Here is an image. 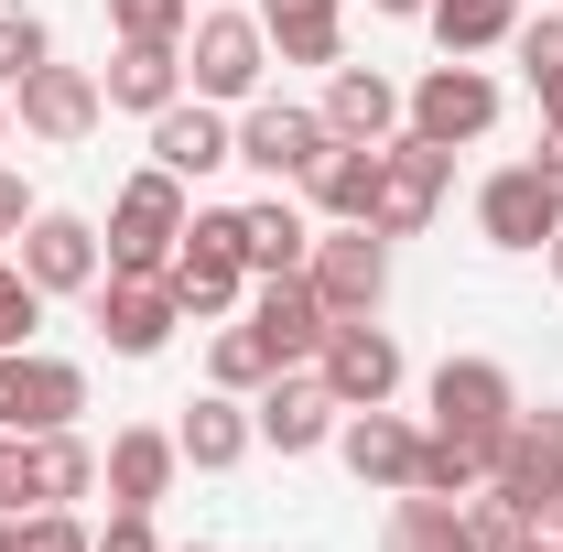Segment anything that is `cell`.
Listing matches in <instances>:
<instances>
[{"label": "cell", "instance_id": "obj_1", "mask_svg": "<svg viewBox=\"0 0 563 552\" xmlns=\"http://www.w3.org/2000/svg\"><path fill=\"white\" fill-rule=\"evenodd\" d=\"M401 131L433 141V152H466V141L498 131V76L477 66V55H444V66H422L412 87H401Z\"/></svg>", "mask_w": 563, "mask_h": 552}, {"label": "cell", "instance_id": "obj_2", "mask_svg": "<svg viewBox=\"0 0 563 552\" xmlns=\"http://www.w3.org/2000/svg\"><path fill=\"white\" fill-rule=\"evenodd\" d=\"M174 303L196 314V325H228L239 303H250V261H239V207H196L185 217V250H174Z\"/></svg>", "mask_w": 563, "mask_h": 552}, {"label": "cell", "instance_id": "obj_3", "mask_svg": "<svg viewBox=\"0 0 563 552\" xmlns=\"http://www.w3.org/2000/svg\"><path fill=\"white\" fill-rule=\"evenodd\" d=\"M261 76H272V33H261V11H196V22H185V87H196V98L250 109Z\"/></svg>", "mask_w": 563, "mask_h": 552}, {"label": "cell", "instance_id": "obj_4", "mask_svg": "<svg viewBox=\"0 0 563 552\" xmlns=\"http://www.w3.org/2000/svg\"><path fill=\"white\" fill-rule=\"evenodd\" d=\"M185 217H196V207H185V185H174L163 163H141L131 185L109 196V239H98V250H109V272H174Z\"/></svg>", "mask_w": 563, "mask_h": 552}, {"label": "cell", "instance_id": "obj_5", "mask_svg": "<svg viewBox=\"0 0 563 552\" xmlns=\"http://www.w3.org/2000/svg\"><path fill=\"white\" fill-rule=\"evenodd\" d=\"M444 185H455V152L390 131L379 141V207H368V228H379V239H422V228L444 217Z\"/></svg>", "mask_w": 563, "mask_h": 552}, {"label": "cell", "instance_id": "obj_6", "mask_svg": "<svg viewBox=\"0 0 563 552\" xmlns=\"http://www.w3.org/2000/svg\"><path fill=\"white\" fill-rule=\"evenodd\" d=\"M98 120H109V87H98L87 66H55V55H44V66L11 87V131L44 141V152H76Z\"/></svg>", "mask_w": 563, "mask_h": 552}, {"label": "cell", "instance_id": "obj_7", "mask_svg": "<svg viewBox=\"0 0 563 552\" xmlns=\"http://www.w3.org/2000/svg\"><path fill=\"white\" fill-rule=\"evenodd\" d=\"M303 281L325 292V314H336V325H357V314H379V303H390V239H379V228H314Z\"/></svg>", "mask_w": 563, "mask_h": 552}, {"label": "cell", "instance_id": "obj_8", "mask_svg": "<svg viewBox=\"0 0 563 552\" xmlns=\"http://www.w3.org/2000/svg\"><path fill=\"white\" fill-rule=\"evenodd\" d=\"M87 314H98L109 357H163V336L185 325V303H174L163 272H98L87 281Z\"/></svg>", "mask_w": 563, "mask_h": 552}, {"label": "cell", "instance_id": "obj_9", "mask_svg": "<svg viewBox=\"0 0 563 552\" xmlns=\"http://www.w3.org/2000/svg\"><path fill=\"white\" fill-rule=\"evenodd\" d=\"M76 412H87V368L76 357L0 346V433H66Z\"/></svg>", "mask_w": 563, "mask_h": 552}, {"label": "cell", "instance_id": "obj_10", "mask_svg": "<svg viewBox=\"0 0 563 552\" xmlns=\"http://www.w3.org/2000/svg\"><path fill=\"white\" fill-rule=\"evenodd\" d=\"M325 109H292V98H250L239 109V163L261 174V185H303L314 163H325Z\"/></svg>", "mask_w": 563, "mask_h": 552}, {"label": "cell", "instance_id": "obj_11", "mask_svg": "<svg viewBox=\"0 0 563 552\" xmlns=\"http://www.w3.org/2000/svg\"><path fill=\"white\" fill-rule=\"evenodd\" d=\"M488 487L509 498V509L553 520V498H563V401H553V412H520L509 433H498V455H488Z\"/></svg>", "mask_w": 563, "mask_h": 552}, {"label": "cell", "instance_id": "obj_12", "mask_svg": "<svg viewBox=\"0 0 563 552\" xmlns=\"http://www.w3.org/2000/svg\"><path fill=\"white\" fill-rule=\"evenodd\" d=\"M314 379L336 390V412H379V401L401 390V336H390L379 314H357V325H336V336L314 346Z\"/></svg>", "mask_w": 563, "mask_h": 552}, {"label": "cell", "instance_id": "obj_13", "mask_svg": "<svg viewBox=\"0 0 563 552\" xmlns=\"http://www.w3.org/2000/svg\"><path fill=\"white\" fill-rule=\"evenodd\" d=\"M477 228H488V250H542V239L563 228V174L498 163L488 185H477Z\"/></svg>", "mask_w": 563, "mask_h": 552}, {"label": "cell", "instance_id": "obj_14", "mask_svg": "<svg viewBox=\"0 0 563 552\" xmlns=\"http://www.w3.org/2000/svg\"><path fill=\"white\" fill-rule=\"evenodd\" d=\"M250 422H261V444L272 455H314V444H336V390L314 379V368H272L261 390H250Z\"/></svg>", "mask_w": 563, "mask_h": 552}, {"label": "cell", "instance_id": "obj_15", "mask_svg": "<svg viewBox=\"0 0 563 552\" xmlns=\"http://www.w3.org/2000/svg\"><path fill=\"white\" fill-rule=\"evenodd\" d=\"M11 261H22V272L44 281V303H55V292H87V281L109 272V250H98V228H87V217H66V207H33V217H22V239H11Z\"/></svg>", "mask_w": 563, "mask_h": 552}, {"label": "cell", "instance_id": "obj_16", "mask_svg": "<svg viewBox=\"0 0 563 552\" xmlns=\"http://www.w3.org/2000/svg\"><path fill=\"white\" fill-rule=\"evenodd\" d=\"M433 422H444V433H477V444H498V433L520 422L509 368H498V357H444V368H433Z\"/></svg>", "mask_w": 563, "mask_h": 552}, {"label": "cell", "instance_id": "obj_17", "mask_svg": "<svg viewBox=\"0 0 563 552\" xmlns=\"http://www.w3.org/2000/svg\"><path fill=\"white\" fill-rule=\"evenodd\" d=\"M152 163H163L174 185H196V174H217V163H239V120H228L217 98H196V87H185V98L152 120Z\"/></svg>", "mask_w": 563, "mask_h": 552}, {"label": "cell", "instance_id": "obj_18", "mask_svg": "<svg viewBox=\"0 0 563 552\" xmlns=\"http://www.w3.org/2000/svg\"><path fill=\"white\" fill-rule=\"evenodd\" d=\"M250 325L272 336V357H282V368H314V346L336 336L325 292H314L303 272H272V281H250Z\"/></svg>", "mask_w": 563, "mask_h": 552}, {"label": "cell", "instance_id": "obj_19", "mask_svg": "<svg viewBox=\"0 0 563 552\" xmlns=\"http://www.w3.org/2000/svg\"><path fill=\"white\" fill-rule=\"evenodd\" d=\"M336 455H347L357 487H390V498H401V487L422 477V422H401L390 401H379V412H347L336 422Z\"/></svg>", "mask_w": 563, "mask_h": 552}, {"label": "cell", "instance_id": "obj_20", "mask_svg": "<svg viewBox=\"0 0 563 552\" xmlns=\"http://www.w3.org/2000/svg\"><path fill=\"white\" fill-rule=\"evenodd\" d=\"M174 466H185V444H174L163 422H120L109 455H98V487H109V509H163Z\"/></svg>", "mask_w": 563, "mask_h": 552}, {"label": "cell", "instance_id": "obj_21", "mask_svg": "<svg viewBox=\"0 0 563 552\" xmlns=\"http://www.w3.org/2000/svg\"><path fill=\"white\" fill-rule=\"evenodd\" d=\"M239 261H250V281L303 272V261H314V217L292 207V185H272V196H250V207H239Z\"/></svg>", "mask_w": 563, "mask_h": 552}, {"label": "cell", "instance_id": "obj_22", "mask_svg": "<svg viewBox=\"0 0 563 552\" xmlns=\"http://www.w3.org/2000/svg\"><path fill=\"white\" fill-rule=\"evenodd\" d=\"M98 487V444L87 433H22V509H76Z\"/></svg>", "mask_w": 563, "mask_h": 552}, {"label": "cell", "instance_id": "obj_23", "mask_svg": "<svg viewBox=\"0 0 563 552\" xmlns=\"http://www.w3.org/2000/svg\"><path fill=\"white\" fill-rule=\"evenodd\" d=\"M303 196H314L325 228H368V207H379V141H325V163L303 174Z\"/></svg>", "mask_w": 563, "mask_h": 552}, {"label": "cell", "instance_id": "obj_24", "mask_svg": "<svg viewBox=\"0 0 563 552\" xmlns=\"http://www.w3.org/2000/svg\"><path fill=\"white\" fill-rule=\"evenodd\" d=\"M174 444H185V466H196V477H228V466L261 444V422H250V401H239V390H207V401H185Z\"/></svg>", "mask_w": 563, "mask_h": 552}, {"label": "cell", "instance_id": "obj_25", "mask_svg": "<svg viewBox=\"0 0 563 552\" xmlns=\"http://www.w3.org/2000/svg\"><path fill=\"white\" fill-rule=\"evenodd\" d=\"M250 11H261L282 66H336L347 55V0H250Z\"/></svg>", "mask_w": 563, "mask_h": 552}, {"label": "cell", "instance_id": "obj_26", "mask_svg": "<svg viewBox=\"0 0 563 552\" xmlns=\"http://www.w3.org/2000/svg\"><path fill=\"white\" fill-rule=\"evenodd\" d=\"M325 131L336 141H390L401 131V87L379 66H325Z\"/></svg>", "mask_w": 563, "mask_h": 552}, {"label": "cell", "instance_id": "obj_27", "mask_svg": "<svg viewBox=\"0 0 563 552\" xmlns=\"http://www.w3.org/2000/svg\"><path fill=\"white\" fill-rule=\"evenodd\" d=\"M98 87H109V109H141V120H163V109L185 98V44H120Z\"/></svg>", "mask_w": 563, "mask_h": 552}, {"label": "cell", "instance_id": "obj_28", "mask_svg": "<svg viewBox=\"0 0 563 552\" xmlns=\"http://www.w3.org/2000/svg\"><path fill=\"white\" fill-rule=\"evenodd\" d=\"M379 552H477V531H466V498L401 487V498H390V531H379Z\"/></svg>", "mask_w": 563, "mask_h": 552}, {"label": "cell", "instance_id": "obj_29", "mask_svg": "<svg viewBox=\"0 0 563 552\" xmlns=\"http://www.w3.org/2000/svg\"><path fill=\"white\" fill-rule=\"evenodd\" d=\"M422 22H433L444 55H498V44L520 33V0H433Z\"/></svg>", "mask_w": 563, "mask_h": 552}, {"label": "cell", "instance_id": "obj_30", "mask_svg": "<svg viewBox=\"0 0 563 552\" xmlns=\"http://www.w3.org/2000/svg\"><path fill=\"white\" fill-rule=\"evenodd\" d=\"M488 455H498V444L422 422V477H412V487H433V498H477V487H488Z\"/></svg>", "mask_w": 563, "mask_h": 552}, {"label": "cell", "instance_id": "obj_31", "mask_svg": "<svg viewBox=\"0 0 563 552\" xmlns=\"http://www.w3.org/2000/svg\"><path fill=\"white\" fill-rule=\"evenodd\" d=\"M272 368H282V357H272L261 325H217V346H207V379H217V390H239V401H250Z\"/></svg>", "mask_w": 563, "mask_h": 552}, {"label": "cell", "instance_id": "obj_32", "mask_svg": "<svg viewBox=\"0 0 563 552\" xmlns=\"http://www.w3.org/2000/svg\"><path fill=\"white\" fill-rule=\"evenodd\" d=\"M466 531H477V552H531V542H542V520H531V509H509L498 487L466 498Z\"/></svg>", "mask_w": 563, "mask_h": 552}, {"label": "cell", "instance_id": "obj_33", "mask_svg": "<svg viewBox=\"0 0 563 552\" xmlns=\"http://www.w3.org/2000/svg\"><path fill=\"white\" fill-rule=\"evenodd\" d=\"M44 55H55V33H44V22H33L22 0H0V98H11L22 76L44 66Z\"/></svg>", "mask_w": 563, "mask_h": 552}, {"label": "cell", "instance_id": "obj_34", "mask_svg": "<svg viewBox=\"0 0 563 552\" xmlns=\"http://www.w3.org/2000/svg\"><path fill=\"white\" fill-rule=\"evenodd\" d=\"M185 22H196V0H109L120 44H185Z\"/></svg>", "mask_w": 563, "mask_h": 552}, {"label": "cell", "instance_id": "obj_35", "mask_svg": "<svg viewBox=\"0 0 563 552\" xmlns=\"http://www.w3.org/2000/svg\"><path fill=\"white\" fill-rule=\"evenodd\" d=\"M33 325H44V281L22 261H0V346H33Z\"/></svg>", "mask_w": 563, "mask_h": 552}, {"label": "cell", "instance_id": "obj_36", "mask_svg": "<svg viewBox=\"0 0 563 552\" xmlns=\"http://www.w3.org/2000/svg\"><path fill=\"white\" fill-rule=\"evenodd\" d=\"M11 552H87L76 509H11Z\"/></svg>", "mask_w": 563, "mask_h": 552}, {"label": "cell", "instance_id": "obj_37", "mask_svg": "<svg viewBox=\"0 0 563 552\" xmlns=\"http://www.w3.org/2000/svg\"><path fill=\"white\" fill-rule=\"evenodd\" d=\"M87 552H163L152 542V509H109V531H87Z\"/></svg>", "mask_w": 563, "mask_h": 552}, {"label": "cell", "instance_id": "obj_38", "mask_svg": "<svg viewBox=\"0 0 563 552\" xmlns=\"http://www.w3.org/2000/svg\"><path fill=\"white\" fill-rule=\"evenodd\" d=\"M22 217H33V196H22V174L0 163V239H22Z\"/></svg>", "mask_w": 563, "mask_h": 552}, {"label": "cell", "instance_id": "obj_39", "mask_svg": "<svg viewBox=\"0 0 563 552\" xmlns=\"http://www.w3.org/2000/svg\"><path fill=\"white\" fill-rule=\"evenodd\" d=\"M0 509H22V433H0Z\"/></svg>", "mask_w": 563, "mask_h": 552}, {"label": "cell", "instance_id": "obj_40", "mask_svg": "<svg viewBox=\"0 0 563 552\" xmlns=\"http://www.w3.org/2000/svg\"><path fill=\"white\" fill-rule=\"evenodd\" d=\"M531 163H542V174H563V131H553V120H542V152H531Z\"/></svg>", "mask_w": 563, "mask_h": 552}, {"label": "cell", "instance_id": "obj_41", "mask_svg": "<svg viewBox=\"0 0 563 552\" xmlns=\"http://www.w3.org/2000/svg\"><path fill=\"white\" fill-rule=\"evenodd\" d=\"M368 11H390V22H422V11H433V0H368Z\"/></svg>", "mask_w": 563, "mask_h": 552}, {"label": "cell", "instance_id": "obj_42", "mask_svg": "<svg viewBox=\"0 0 563 552\" xmlns=\"http://www.w3.org/2000/svg\"><path fill=\"white\" fill-rule=\"evenodd\" d=\"M542 261H553V281H563V228H553V239H542Z\"/></svg>", "mask_w": 563, "mask_h": 552}, {"label": "cell", "instance_id": "obj_43", "mask_svg": "<svg viewBox=\"0 0 563 552\" xmlns=\"http://www.w3.org/2000/svg\"><path fill=\"white\" fill-rule=\"evenodd\" d=\"M531 552H563V531H542V542H531Z\"/></svg>", "mask_w": 563, "mask_h": 552}, {"label": "cell", "instance_id": "obj_44", "mask_svg": "<svg viewBox=\"0 0 563 552\" xmlns=\"http://www.w3.org/2000/svg\"><path fill=\"white\" fill-rule=\"evenodd\" d=\"M0 141H11V98H0Z\"/></svg>", "mask_w": 563, "mask_h": 552}, {"label": "cell", "instance_id": "obj_45", "mask_svg": "<svg viewBox=\"0 0 563 552\" xmlns=\"http://www.w3.org/2000/svg\"><path fill=\"white\" fill-rule=\"evenodd\" d=\"M0 552H11V509H0Z\"/></svg>", "mask_w": 563, "mask_h": 552}, {"label": "cell", "instance_id": "obj_46", "mask_svg": "<svg viewBox=\"0 0 563 552\" xmlns=\"http://www.w3.org/2000/svg\"><path fill=\"white\" fill-rule=\"evenodd\" d=\"M542 531H563V498H553V520H542Z\"/></svg>", "mask_w": 563, "mask_h": 552}, {"label": "cell", "instance_id": "obj_47", "mask_svg": "<svg viewBox=\"0 0 563 552\" xmlns=\"http://www.w3.org/2000/svg\"><path fill=\"white\" fill-rule=\"evenodd\" d=\"M185 552H217V542H185Z\"/></svg>", "mask_w": 563, "mask_h": 552}]
</instances>
